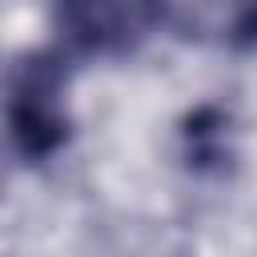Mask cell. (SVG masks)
Here are the masks:
<instances>
[{"label": "cell", "mask_w": 257, "mask_h": 257, "mask_svg": "<svg viewBox=\"0 0 257 257\" xmlns=\"http://www.w3.org/2000/svg\"><path fill=\"white\" fill-rule=\"evenodd\" d=\"M64 80L68 68L60 52H32L8 72V96H4L8 133L28 165L52 161L72 137V120L64 108Z\"/></svg>", "instance_id": "6da1fadb"}, {"label": "cell", "mask_w": 257, "mask_h": 257, "mask_svg": "<svg viewBox=\"0 0 257 257\" xmlns=\"http://www.w3.org/2000/svg\"><path fill=\"white\" fill-rule=\"evenodd\" d=\"M181 141H185V157L197 173L221 169L233 157V149H229V112L221 104H197L181 120Z\"/></svg>", "instance_id": "7a4b0ae2"}, {"label": "cell", "mask_w": 257, "mask_h": 257, "mask_svg": "<svg viewBox=\"0 0 257 257\" xmlns=\"http://www.w3.org/2000/svg\"><path fill=\"white\" fill-rule=\"evenodd\" d=\"M229 40H233V48H257V0L237 16V24H233Z\"/></svg>", "instance_id": "3957f363"}, {"label": "cell", "mask_w": 257, "mask_h": 257, "mask_svg": "<svg viewBox=\"0 0 257 257\" xmlns=\"http://www.w3.org/2000/svg\"><path fill=\"white\" fill-rule=\"evenodd\" d=\"M56 4H68V0H56Z\"/></svg>", "instance_id": "277c9868"}]
</instances>
